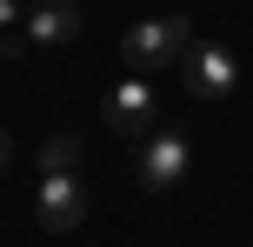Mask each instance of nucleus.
<instances>
[{
    "label": "nucleus",
    "mask_w": 253,
    "mask_h": 247,
    "mask_svg": "<svg viewBox=\"0 0 253 247\" xmlns=\"http://www.w3.org/2000/svg\"><path fill=\"white\" fill-rule=\"evenodd\" d=\"M153 114H160L153 74H126V80H114V94H107V107H100L107 134H114V141H126V147L153 134Z\"/></svg>",
    "instance_id": "39448f33"
},
{
    "label": "nucleus",
    "mask_w": 253,
    "mask_h": 247,
    "mask_svg": "<svg viewBox=\"0 0 253 247\" xmlns=\"http://www.w3.org/2000/svg\"><path fill=\"white\" fill-rule=\"evenodd\" d=\"M27 7H34V0H0V27L20 34V27H27Z\"/></svg>",
    "instance_id": "6e6552de"
},
{
    "label": "nucleus",
    "mask_w": 253,
    "mask_h": 247,
    "mask_svg": "<svg viewBox=\"0 0 253 247\" xmlns=\"http://www.w3.org/2000/svg\"><path fill=\"white\" fill-rule=\"evenodd\" d=\"M74 167H80V134H74V127L40 134V147H34V174H74Z\"/></svg>",
    "instance_id": "0eeeda50"
},
{
    "label": "nucleus",
    "mask_w": 253,
    "mask_h": 247,
    "mask_svg": "<svg viewBox=\"0 0 253 247\" xmlns=\"http://www.w3.org/2000/svg\"><path fill=\"white\" fill-rule=\"evenodd\" d=\"M193 13L187 7H173V13H160V20H133L120 34V60H126V74H167V67H180V53L193 47Z\"/></svg>",
    "instance_id": "f257e3e1"
},
{
    "label": "nucleus",
    "mask_w": 253,
    "mask_h": 247,
    "mask_svg": "<svg viewBox=\"0 0 253 247\" xmlns=\"http://www.w3.org/2000/svg\"><path fill=\"white\" fill-rule=\"evenodd\" d=\"M87 207H93V194L80 181V167L74 174H34V221H40V234H74L87 221Z\"/></svg>",
    "instance_id": "20e7f679"
},
{
    "label": "nucleus",
    "mask_w": 253,
    "mask_h": 247,
    "mask_svg": "<svg viewBox=\"0 0 253 247\" xmlns=\"http://www.w3.org/2000/svg\"><path fill=\"white\" fill-rule=\"evenodd\" d=\"M180 87H187L193 100H233V94H240V60H233V47L200 34L187 53H180Z\"/></svg>",
    "instance_id": "7ed1b4c3"
},
{
    "label": "nucleus",
    "mask_w": 253,
    "mask_h": 247,
    "mask_svg": "<svg viewBox=\"0 0 253 247\" xmlns=\"http://www.w3.org/2000/svg\"><path fill=\"white\" fill-rule=\"evenodd\" d=\"M80 27H87L80 0H34V7H27V27H20V34L34 40L40 53H47V47H67V40H80Z\"/></svg>",
    "instance_id": "423d86ee"
},
{
    "label": "nucleus",
    "mask_w": 253,
    "mask_h": 247,
    "mask_svg": "<svg viewBox=\"0 0 253 247\" xmlns=\"http://www.w3.org/2000/svg\"><path fill=\"white\" fill-rule=\"evenodd\" d=\"M133 181L147 194H173L180 181H193V134L187 127H153L147 141H133Z\"/></svg>",
    "instance_id": "f03ea898"
}]
</instances>
